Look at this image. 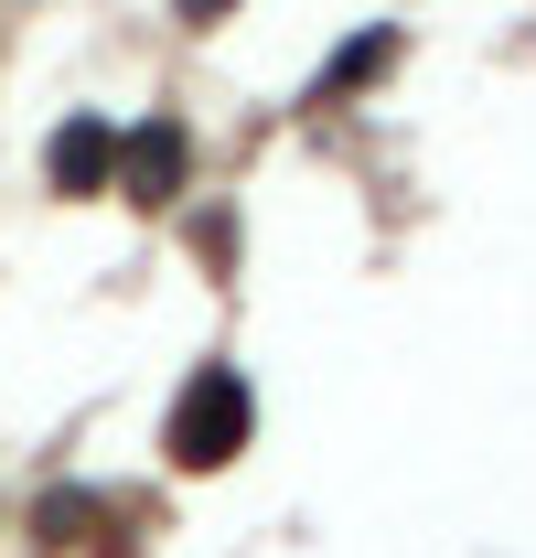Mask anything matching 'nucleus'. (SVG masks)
Wrapping results in <instances>:
<instances>
[{"mask_svg":"<svg viewBox=\"0 0 536 558\" xmlns=\"http://www.w3.org/2000/svg\"><path fill=\"white\" fill-rule=\"evenodd\" d=\"M247 429H258V398H247V376H236L226 354H204L194 376L172 387L161 451H172V473H226V462L247 451Z\"/></svg>","mask_w":536,"mask_h":558,"instance_id":"f257e3e1","label":"nucleus"},{"mask_svg":"<svg viewBox=\"0 0 536 558\" xmlns=\"http://www.w3.org/2000/svg\"><path fill=\"white\" fill-rule=\"evenodd\" d=\"M236 11H247V0H172V22H183V33H226Z\"/></svg>","mask_w":536,"mask_h":558,"instance_id":"423d86ee","label":"nucleus"},{"mask_svg":"<svg viewBox=\"0 0 536 558\" xmlns=\"http://www.w3.org/2000/svg\"><path fill=\"white\" fill-rule=\"evenodd\" d=\"M183 247H194L215 279H236V205H194L183 215Z\"/></svg>","mask_w":536,"mask_h":558,"instance_id":"39448f33","label":"nucleus"},{"mask_svg":"<svg viewBox=\"0 0 536 558\" xmlns=\"http://www.w3.org/2000/svg\"><path fill=\"white\" fill-rule=\"evenodd\" d=\"M204 183V140L194 119L161 97V108H139L130 130H119V205L130 215H183V194Z\"/></svg>","mask_w":536,"mask_h":558,"instance_id":"f03ea898","label":"nucleus"},{"mask_svg":"<svg viewBox=\"0 0 536 558\" xmlns=\"http://www.w3.org/2000/svg\"><path fill=\"white\" fill-rule=\"evenodd\" d=\"M398 65H407V22H365V33H343V44H333V65L312 75V86H301L290 108H301V119H322V108H343V97L387 86Z\"/></svg>","mask_w":536,"mask_h":558,"instance_id":"20e7f679","label":"nucleus"},{"mask_svg":"<svg viewBox=\"0 0 536 558\" xmlns=\"http://www.w3.org/2000/svg\"><path fill=\"white\" fill-rule=\"evenodd\" d=\"M44 194H54V205L119 194V119H108V108H65V119H54V140H44Z\"/></svg>","mask_w":536,"mask_h":558,"instance_id":"7ed1b4c3","label":"nucleus"}]
</instances>
